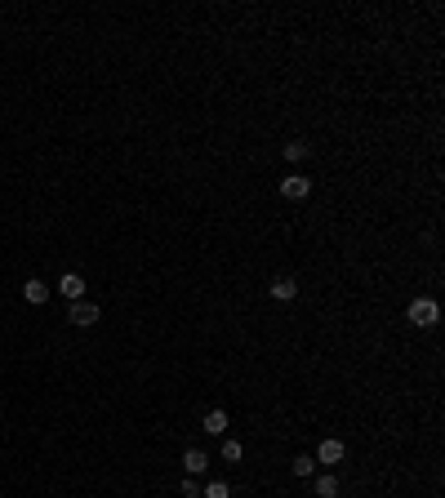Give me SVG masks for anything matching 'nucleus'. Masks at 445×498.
<instances>
[{
    "label": "nucleus",
    "instance_id": "nucleus-1",
    "mask_svg": "<svg viewBox=\"0 0 445 498\" xmlns=\"http://www.w3.org/2000/svg\"><path fill=\"white\" fill-rule=\"evenodd\" d=\"M405 321H410V325H419V329H432V325L441 321L436 298H414V303L405 307Z\"/></svg>",
    "mask_w": 445,
    "mask_h": 498
},
{
    "label": "nucleus",
    "instance_id": "nucleus-2",
    "mask_svg": "<svg viewBox=\"0 0 445 498\" xmlns=\"http://www.w3.org/2000/svg\"><path fill=\"white\" fill-rule=\"evenodd\" d=\"M67 321H72L76 329H89V325H98V321H103V311H98V303H85V298H80V303H72Z\"/></svg>",
    "mask_w": 445,
    "mask_h": 498
},
{
    "label": "nucleus",
    "instance_id": "nucleus-3",
    "mask_svg": "<svg viewBox=\"0 0 445 498\" xmlns=\"http://www.w3.org/2000/svg\"><path fill=\"white\" fill-rule=\"evenodd\" d=\"M281 196H285V201H307V196H312V178L307 174H285L281 178Z\"/></svg>",
    "mask_w": 445,
    "mask_h": 498
},
{
    "label": "nucleus",
    "instance_id": "nucleus-4",
    "mask_svg": "<svg viewBox=\"0 0 445 498\" xmlns=\"http://www.w3.org/2000/svg\"><path fill=\"white\" fill-rule=\"evenodd\" d=\"M343 458H348V445H343V441L329 436V441H321V445H317V463H325V467H339Z\"/></svg>",
    "mask_w": 445,
    "mask_h": 498
},
{
    "label": "nucleus",
    "instance_id": "nucleus-5",
    "mask_svg": "<svg viewBox=\"0 0 445 498\" xmlns=\"http://www.w3.org/2000/svg\"><path fill=\"white\" fill-rule=\"evenodd\" d=\"M58 294L67 298V303H80V298H85V276H80V272H62Z\"/></svg>",
    "mask_w": 445,
    "mask_h": 498
},
{
    "label": "nucleus",
    "instance_id": "nucleus-6",
    "mask_svg": "<svg viewBox=\"0 0 445 498\" xmlns=\"http://www.w3.org/2000/svg\"><path fill=\"white\" fill-rule=\"evenodd\" d=\"M268 294H272V298H281V303H290V298L299 294V280H294V276H276L272 285H268Z\"/></svg>",
    "mask_w": 445,
    "mask_h": 498
},
{
    "label": "nucleus",
    "instance_id": "nucleus-7",
    "mask_svg": "<svg viewBox=\"0 0 445 498\" xmlns=\"http://www.w3.org/2000/svg\"><path fill=\"white\" fill-rule=\"evenodd\" d=\"M49 294H54V289H49L45 280H27V285H23V298H27L31 307H45V303H49Z\"/></svg>",
    "mask_w": 445,
    "mask_h": 498
},
{
    "label": "nucleus",
    "instance_id": "nucleus-8",
    "mask_svg": "<svg viewBox=\"0 0 445 498\" xmlns=\"http://www.w3.org/2000/svg\"><path fill=\"white\" fill-rule=\"evenodd\" d=\"M312 489H317V498H339L343 494V480L334 472H325V476H317V485H312Z\"/></svg>",
    "mask_w": 445,
    "mask_h": 498
},
{
    "label": "nucleus",
    "instance_id": "nucleus-9",
    "mask_svg": "<svg viewBox=\"0 0 445 498\" xmlns=\"http://www.w3.org/2000/svg\"><path fill=\"white\" fill-rule=\"evenodd\" d=\"M205 467H209V454L205 450H187L183 454V472L187 476H205Z\"/></svg>",
    "mask_w": 445,
    "mask_h": 498
},
{
    "label": "nucleus",
    "instance_id": "nucleus-10",
    "mask_svg": "<svg viewBox=\"0 0 445 498\" xmlns=\"http://www.w3.org/2000/svg\"><path fill=\"white\" fill-rule=\"evenodd\" d=\"M227 431V409H209L205 414V436H223Z\"/></svg>",
    "mask_w": 445,
    "mask_h": 498
},
{
    "label": "nucleus",
    "instance_id": "nucleus-11",
    "mask_svg": "<svg viewBox=\"0 0 445 498\" xmlns=\"http://www.w3.org/2000/svg\"><path fill=\"white\" fill-rule=\"evenodd\" d=\"M307 152H312V147H307L303 138H290V143H285V160H307Z\"/></svg>",
    "mask_w": 445,
    "mask_h": 498
},
{
    "label": "nucleus",
    "instance_id": "nucleus-12",
    "mask_svg": "<svg viewBox=\"0 0 445 498\" xmlns=\"http://www.w3.org/2000/svg\"><path fill=\"white\" fill-rule=\"evenodd\" d=\"M201 498H232V485H227V480H209L201 489Z\"/></svg>",
    "mask_w": 445,
    "mask_h": 498
},
{
    "label": "nucleus",
    "instance_id": "nucleus-13",
    "mask_svg": "<svg viewBox=\"0 0 445 498\" xmlns=\"http://www.w3.org/2000/svg\"><path fill=\"white\" fill-rule=\"evenodd\" d=\"M178 494H183V498H201V480H196V476H183V485H178Z\"/></svg>",
    "mask_w": 445,
    "mask_h": 498
},
{
    "label": "nucleus",
    "instance_id": "nucleus-14",
    "mask_svg": "<svg viewBox=\"0 0 445 498\" xmlns=\"http://www.w3.org/2000/svg\"><path fill=\"white\" fill-rule=\"evenodd\" d=\"M290 472L294 476H312V454H299V458L290 463Z\"/></svg>",
    "mask_w": 445,
    "mask_h": 498
},
{
    "label": "nucleus",
    "instance_id": "nucleus-15",
    "mask_svg": "<svg viewBox=\"0 0 445 498\" xmlns=\"http://www.w3.org/2000/svg\"><path fill=\"white\" fill-rule=\"evenodd\" d=\"M241 454H245L241 441H223V458H227V463H241Z\"/></svg>",
    "mask_w": 445,
    "mask_h": 498
}]
</instances>
